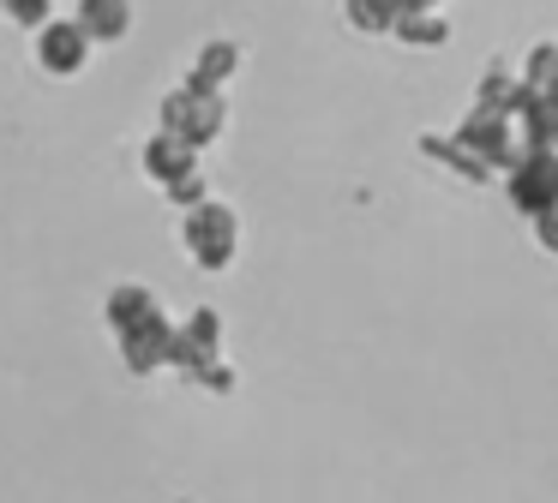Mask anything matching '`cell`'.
<instances>
[{"label":"cell","instance_id":"1","mask_svg":"<svg viewBox=\"0 0 558 503\" xmlns=\"http://www.w3.org/2000/svg\"><path fill=\"white\" fill-rule=\"evenodd\" d=\"M510 204H517L522 216L558 210V162L553 156H529V162L510 174Z\"/></svg>","mask_w":558,"mask_h":503},{"label":"cell","instance_id":"2","mask_svg":"<svg viewBox=\"0 0 558 503\" xmlns=\"http://www.w3.org/2000/svg\"><path fill=\"white\" fill-rule=\"evenodd\" d=\"M234 216L222 210V204H210V210H198L193 216V252H198V263H229V252H234Z\"/></svg>","mask_w":558,"mask_h":503},{"label":"cell","instance_id":"3","mask_svg":"<svg viewBox=\"0 0 558 503\" xmlns=\"http://www.w3.org/2000/svg\"><path fill=\"white\" fill-rule=\"evenodd\" d=\"M390 30H397L409 48H438V42H450V19H445V12H433V7L397 12V24H390Z\"/></svg>","mask_w":558,"mask_h":503},{"label":"cell","instance_id":"4","mask_svg":"<svg viewBox=\"0 0 558 503\" xmlns=\"http://www.w3.org/2000/svg\"><path fill=\"white\" fill-rule=\"evenodd\" d=\"M354 24H361V30H390V24H397V0H354Z\"/></svg>","mask_w":558,"mask_h":503},{"label":"cell","instance_id":"5","mask_svg":"<svg viewBox=\"0 0 558 503\" xmlns=\"http://www.w3.org/2000/svg\"><path fill=\"white\" fill-rule=\"evenodd\" d=\"M534 240H541V252H546V258H558V210L534 216Z\"/></svg>","mask_w":558,"mask_h":503}]
</instances>
